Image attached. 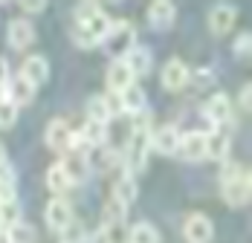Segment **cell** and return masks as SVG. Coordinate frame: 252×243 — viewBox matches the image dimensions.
Returning a JSON list of instances; mask_svg holds the SVG:
<instances>
[{
	"mask_svg": "<svg viewBox=\"0 0 252 243\" xmlns=\"http://www.w3.org/2000/svg\"><path fill=\"white\" fill-rule=\"evenodd\" d=\"M110 29V18L99 3H81L76 9V29H73V41L81 49H90L104 41Z\"/></svg>",
	"mask_w": 252,
	"mask_h": 243,
	"instance_id": "1",
	"label": "cell"
},
{
	"mask_svg": "<svg viewBox=\"0 0 252 243\" xmlns=\"http://www.w3.org/2000/svg\"><path fill=\"white\" fill-rule=\"evenodd\" d=\"M220 194L226 200V206L238 209V206H247L252 194V177L244 165H235V162H226L223 165V174H220Z\"/></svg>",
	"mask_w": 252,
	"mask_h": 243,
	"instance_id": "2",
	"label": "cell"
},
{
	"mask_svg": "<svg viewBox=\"0 0 252 243\" xmlns=\"http://www.w3.org/2000/svg\"><path fill=\"white\" fill-rule=\"evenodd\" d=\"M101 44L113 55V61H122L127 52L136 47V29H133L130 21H110V29H107Z\"/></svg>",
	"mask_w": 252,
	"mask_h": 243,
	"instance_id": "3",
	"label": "cell"
},
{
	"mask_svg": "<svg viewBox=\"0 0 252 243\" xmlns=\"http://www.w3.org/2000/svg\"><path fill=\"white\" fill-rule=\"evenodd\" d=\"M148 148H151V130H148V124H136L133 133H130L127 151H125V165H127L125 174L133 177V174H139L148 165Z\"/></svg>",
	"mask_w": 252,
	"mask_h": 243,
	"instance_id": "4",
	"label": "cell"
},
{
	"mask_svg": "<svg viewBox=\"0 0 252 243\" xmlns=\"http://www.w3.org/2000/svg\"><path fill=\"white\" fill-rule=\"evenodd\" d=\"M44 217H47V226H50L52 232L64 235V232L73 226V206H70L64 197H52L50 203H47Z\"/></svg>",
	"mask_w": 252,
	"mask_h": 243,
	"instance_id": "5",
	"label": "cell"
},
{
	"mask_svg": "<svg viewBox=\"0 0 252 243\" xmlns=\"http://www.w3.org/2000/svg\"><path fill=\"white\" fill-rule=\"evenodd\" d=\"M177 153L189 162H200L206 159V133L203 130H189V133H180V145Z\"/></svg>",
	"mask_w": 252,
	"mask_h": 243,
	"instance_id": "6",
	"label": "cell"
},
{
	"mask_svg": "<svg viewBox=\"0 0 252 243\" xmlns=\"http://www.w3.org/2000/svg\"><path fill=\"white\" fill-rule=\"evenodd\" d=\"M229 116H232V101H229L223 93H215V96L206 98V104H203V119L212 122V127L226 124Z\"/></svg>",
	"mask_w": 252,
	"mask_h": 243,
	"instance_id": "7",
	"label": "cell"
},
{
	"mask_svg": "<svg viewBox=\"0 0 252 243\" xmlns=\"http://www.w3.org/2000/svg\"><path fill=\"white\" fill-rule=\"evenodd\" d=\"M6 41H9L12 49H26L35 41V26H32V21H29V18H15V21H9V26H6Z\"/></svg>",
	"mask_w": 252,
	"mask_h": 243,
	"instance_id": "8",
	"label": "cell"
},
{
	"mask_svg": "<svg viewBox=\"0 0 252 243\" xmlns=\"http://www.w3.org/2000/svg\"><path fill=\"white\" fill-rule=\"evenodd\" d=\"M183 235H186L189 243H209L215 238V223L206 214H191L183 226Z\"/></svg>",
	"mask_w": 252,
	"mask_h": 243,
	"instance_id": "9",
	"label": "cell"
},
{
	"mask_svg": "<svg viewBox=\"0 0 252 243\" xmlns=\"http://www.w3.org/2000/svg\"><path fill=\"white\" fill-rule=\"evenodd\" d=\"M3 98H6V101H12L15 107L29 104V101L35 98V84H29L24 75H15V78H9V81H6V87H3Z\"/></svg>",
	"mask_w": 252,
	"mask_h": 243,
	"instance_id": "10",
	"label": "cell"
},
{
	"mask_svg": "<svg viewBox=\"0 0 252 243\" xmlns=\"http://www.w3.org/2000/svg\"><path fill=\"white\" fill-rule=\"evenodd\" d=\"M189 75H191V73H189L186 61H183V58H171V61H165L159 81H162V87H165V90H183V87H186V81H189Z\"/></svg>",
	"mask_w": 252,
	"mask_h": 243,
	"instance_id": "11",
	"label": "cell"
},
{
	"mask_svg": "<svg viewBox=\"0 0 252 243\" xmlns=\"http://www.w3.org/2000/svg\"><path fill=\"white\" fill-rule=\"evenodd\" d=\"M70 136H73V127H70L64 119H52L50 124H47V133H44L47 148L58 151V153L70 151Z\"/></svg>",
	"mask_w": 252,
	"mask_h": 243,
	"instance_id": "12",
	"label": "cell"
},
{
	"mask_svg": "<svg viewBox=\"0 0 252 243\" xmlns=\"http://www.w3.org/2000/svg\"><path fill=\"white\" fill-rule=\"evenodd\" d=\"M177 145H180V130L174 124H162V127H157L151 133V148L157 153H162V156L177 153Z\"/></svg>",
	"mask_w": 252,
	"mask_h": 243,
	"instance_id": "13",
	"label": "cell"
},
{
	"mask_svg": "<svg viewBox=\"0 0 252 243\" xmlns=\"http://www.w3.org/2000/svg\"><path fill=\"white\" fill-rule=\"evenodd\" d=\"M235 21H238V9L232 3H220V6H215L209 12V29L215 35H226L229 29L235 26Z\"/></svg>",
	"mask_w": 252,
	"mask_h": 243,
	"instance_id": "14",
	"label": "cell"
},
{
	"mask_svg": "<svg viewBox=\"0 0 252 243\" xmlns=\"http://www.w3.org/2000/svg\"><path fill=\"white\" fill-rule=\"evenodd\" d=\"M130 84H133V73L127 70L125 61H110V67H107V90L119 96Z\"/></svg>",
	"mask_w": 252,
	"mask_h": 243,
	"instance_id": "15",
	"label": "cell"
},
{
	"mask_svg": "<svg viewBox=\"0 0 252 243\" xmlns=\"http://www.w3.org/2000/svg\"><path fill=\"white\" fill-rule=\"evenodd\" d=\"M21 75H24L29 84H44L47 78H50V61L44 58V55H29L24 61V67H21Z\"/></svg>",
	"mask_w": 252,
	"mask_h": 243,
	"instance_id": "16",
	"label": "cell"
},
{
	"mask_svg": "<svg viewBox=\"0 0 252 243\" xmlns=\"http://www.w3.org/2000/svg\"><path fill=\"white\" fill-rule=\"evenodd\" d=\"M229 148H232V142H229V136L220 130V127H215V130L206 133V156H209V159H215V162H226Z\"/></svg>",
	"mask_w": 252,
	"mask_h": 243,
	"instance_id": "17",
	"label": "cell"
},
{
	"mask_svg": "<svg viewBox=\"0 0 252 243\" xmlns=\"http://www.w3.org/2000/svg\"><path fill=\"white\" fill-rule=\"evenodd\" d=\"M174 18H177V9H174V3H168V0H154L148 6V24L154 29H168L174 24Z\"/></svg>",
	"mask_w": 252,
	"mask_h": 243,
	"instance_id": "18",
	"label": "cell"
},
{
	"mask_svg": "<svg viewBox=\"0 0 252 243\" xmlns=\"http://www.w3.org/2000/svg\"><path fill=\"white\" fill-rule=\"evenodd\" d=\"M122 61L127 64V70L133 73V78H136V75H148L151 73V67H154V55H151V49L148 47H133Z\"/></svg>",
	"mask_w": 252,
	"mask_h": 243,
	"instance_id": "19",
	"label": "cell"
},
{
	"mask_svg": "<svg viewBox=\"0 0 252 243\" xmlns=\"http://www.w3.org/2000/svg\"><path fill=\"white\" fill-rule=\"evenodd\" d=\"M119 107L130 116H136L139 110H145V90L139 84H130L125 93H119Z\"/></svg>",
	"mask_w": 252,
	"mask_h": 243,
	"instance_id": "20",
	"label": "cell"
},
{
	"mask_svg": "<svg viewBox=\"0 0 252 243\" xmlns=\"http://www.w3.org/2000/svg\"><path fill=\"white\" fill-rule=\"evenodd\" d=\"M110 113H113V107H110L107 96H93L87 101V122L107 124V122H110Z\"/></svg>",
	"mask_w": 252,
	"mask_h": 243,
	"instance_id": "21",
	"label": "cell"
},
{
	"mask_svg": "<svg viewBox=\"0 0 252 243\" xmlns=\"http://www.w3.org/2000/svg\"><path fill=\"white\" fill-rule=\"evenodd\" d=\"M127 243H159V232H157L154 223L139 220V223L130 226V232H127Z\"/></svg>",
	"mask_w": 252,
	"mask_h": 243,
	"instance_id": "22",
	"label": "cell"
},
{
	"mask_svg": "<svg viewBox=\"0 0 252 243\" xmlns=\"http://www.w3.org/2000/svg\"><path fill=\"white\" fill-rule=\"evenodd\" d=\"M61 168L67 174V180H70V185H78V182H84L87 180V162H84V156H67V159H61Z\"/></svg>",
	"mask_w": 252,
	"mask_h": 243,
	"instance_id": "23",
	"label": "cell"
},
{
	"mask_svg": "<svg viewBox=\"0 0 252 243\" xmlns=\"http://www.w3.org/2000/svg\"><path fill=\"white\" fill-rule=\"evenodd\" d=\"M78 133H81V139H84V148H104V142H107V124L87 122Z\"/></svg>",
	"mask_w": 252,
	"mask_h": 243,
	"instance_id": "24",
	"label": "cell"
},
{
	"mask_svg": "<svg viewBox=\"0 0 252 243\" xmlns=\"http://www.w3.org/2000/svg\"><path fill=\"white\" fill-rule=\"evenodd\" d=\"M136 180L130 177V174H122V180L116 182V191H113V197L119 200V203H125V206H130L133 200H136Z\"/></svg>",
	"mask_w": 252,
	"mask_h": 243,
	"instance_id": "25",
	"label": "cell"
},
{
	"mask_svg": "<svg viewBox=\"0 0 252 243\" xmlns=\"http://www.w3.org/2000/svg\"><path fill=\"white\" fill-rule=\"evenodd\" d=\"M47 185H50V191H55V194H64L70 188V180H67V174L61 168V162L50 165V171H47Z\"/></svg>",
	"mask_w": 252,
	"mask_h": 243,
	"instance_id": "26",
	"label": "cell"
},
{
	"mask_svg": "<svg viewBox=\"0 0 252 243\" xmlns=\"http://www.w3.org/2000/svg\"><path fill=\"white\" fill-rule=\"evenodd\" d=\"M15 223H21V203H18V200L3 203V206H0V232L12 229Z\"/></svg>",
	"mask_w": 252,
	"mask_h": 243,
	"instance_id": "27",
	"label": "cell"
},
{
	"mask_svg": "<svg viewBox=\"0 0 252 243\" xmlns=\"http://www.w3.org/2000/svg\"><path fill=\"white\" fill-rule=\"evenodd\" d=\"M35 238V229L29 226V223H15L12 229H6V243H32Z\"/></svg>",
	"mask_w": 252,
	"mask_h": 243,
	"instance_id": "28",
	"label": "cell"
},
{
	"mask_svg": "<svg viewBox=\"0 0 252 243\" xmlns=\"http://www.w3.org/2000/svg\"><path fill=\"white\" fill-rule=\"evenodd\" d=\"M125 217H127V206L119 203L116 197H110L104 203V223H125Z\"/></svg>",
	"mask_w": 252,
	"mask_h": 243,
	"instance_id": "29",
	"label": "cell"
},
{
	"mask_svg": "<svg viewBox=\"0 0 252 243\" xmlns=\"http://www.w3.org/2000/svg\"><path fill=\"white\" fill-rule=\"evenodd\" d=\"M18 119V107L12 104V101H6V98H0V127L6 130V127H12Z\"/></svg>",
	"mask_w": 252,
	"mask_h": 243,
	"instance_id": "30",
	"label": "cell"
},
{
	"mask_svg": "<svg viewBox=\"0 0 252 243\" xmlns=\"http://www.w3.org/2000/svg\"><path fill=\"white\" fill-rule=\"evenodd\" d=\"M250 49H252V32H241L238 41H235V55L250 58Z\"/></svg>",
	"mask_w": 252,
	"mask_h": 243,
	"instance_id": "31",
	"label": "cell"
},
{
	"mask_svg": "<svg viewBox=\"0 0 252 243\" xmlns=\"http://www.w3.org/2000/svg\"><path fill=\"white\" fill-rule=\"evenodd\" d=\"M21 6H24L26 15H35V12H44V9H47V0H26Z\"/></svg>",
	"mask_w": 252,
	"mask_h": 243,
	"instance_id": "32",
	"label": "cell"
},
{
	"mask_svg": "<svg viewBox=\"0 0 252 243\" xmlns=\"http://www.w3.org/2000/svg\"><path fill=\"white\" fill-rule=\"evenodd\" d=\"M241 107H244L247 113H250V107H252V84H250V81L241 87Z\"/></svg>",
	"mask_w": 252,
	"mask_h": 243,
	"instance_id": "33",
	"label": "cell"
},
{
	"mask_svg": "<svg viewBox=\"0 0 252 243\" xmlns=\"http://www.w3.org/2000/svg\"><path fill=\"white\" fill-rule=\"evenodd\" d=\"M6 81H9V61L0 58V87H6Z\"/></svg>",
	"mask_w": 252,
	"mask_h": 243,
	"instance_id": "34",
	"label": "cell"
},
{
	"mask_svg": "<svg viewBox=\"0 0 252 243\" xmlns=\"http://www.w3.org/2000/svg\"><path fill=\"white\" fill-rule=\"evenodd\" d=\"M90 243H110V241H107V238H104V232H101V229H99V232H96V235H93V238H90Z\"/></svg>",
	"mask_w": 252,
	"mask_h": 243,
	"instance_id": "35",
	"label": "cell"
},
{
	"mask_svg": "<svg viewBox=\"0 0 252 243\" xmlns=\"http://www.w3.org/2000/svg\"><path fill=\"white\" fill-rule=\"evenodd\" d=\"M0 165H6V148L0 145Z\"/></svg>",
	"mask_w": 252,
	"mask_h": 243,
	"instance_id": "36",
	"label": "cell"
}]
</instances>
